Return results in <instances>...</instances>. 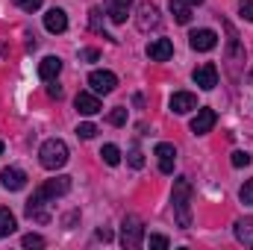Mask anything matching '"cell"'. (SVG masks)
<instances>
[{
    "instance_id": "cell-1",
    "label": "cell",
    "mask_w": 253,
    "mask_h": 250,
    "mask_svg": "<svg viewBox=\"0 0 253 250\" xmlns=\"http://www.w3.org/2000/svg\"><path fill=\"white\" fill-rule=\"evenodd\" d=\"M171 203H174V218L183 230L191 227V183L186 177L174 180V191H171Z\"/></svg>"
},
{
    "instance_id": "cell-2",
    "label": "cell",
    "mask_w": 253,
    "mask_h": 250,
    "mask_svg": "<svg viewBox=\"0 0 253 250\" xmlns=\"http://www.w3.org/2000/svg\"><path fill=\"white\" fill-rule=\"evenodd\" d=\"M39 162H42V168H47V171L62 168L65 162H68V144H65L62 138H47V141L42 144V150H39Z\"/></svg>"
},
{
    "instance_id": "cell-3",
    "label": "cell",
    "mask_w": 253,
    "mask_h": 250,
    "mask_svg": "<svg viewBox=\"0 0 253 250\" xmlns=\"http://www.w3.org/2000/svg\"><path fill=\"white\" fill-rule=\"evenodd\" d=\"M141 242H144V224H141V218L126 215L124 227H121V245L126 250H135V248H141Z\"/></svg>"
},
{
    "instance_id": "cell-4",
    "label": "cell",
    "mask_w": 253,
    "mask_h": 250,
    "mask_svg": "<svg viewBox=\"0 0 253 250\" xmlns=\"http://www.w3.org/2000/svg\"><path fill=\"white\" fill-rule=\"evenodd\" d=\"M162 24V15H159V9L147 0V3H141L138 6V12H135V27L141 30V33H150V30H156Z\"/></svg>"
},
{
    "instance_id": "cell-5",
    "label": "cell",
    "mask_w": 253,
    "mask_h": 250,
    "mask_svg": "<svg viewBox=\"0 0 253 250\" xmlns=\"http://www.w3.org/2000/svg\"><path fill=\"white\" fill-rule=\"evenodd\" d=\"M88 85H91L94 94H109V91H115L118 77H115L112 71H91V74H88Z\"/></svg>"
},
{
    "instance_id": "cell-6",
    "label": "cell",
    "mask_w": 253,
    "mask_h": 250,
    "mask_svg": "<svg viewBox=\"0 0 253 250\" xmlns=\"http://www.w3.org/2000/svg\"><path fill=\"white\" fill-rule=\"evenodd\" d=\"M191 80L203 88V91H212L215 85H218V68L212 62H203L200 68H194V74H191Z\"/></svg>"
},
{
    "instance_id": "cell-7",
    "label": "cell",
    "mask_w": 253,
    "mask_h": 250,
    "mask_svg": "<svg viewBox=\"0 0 253 250\" xmlns=\"http://www.w3.org/2000/svg\"><path fill=\"white\" fill-rule=\"evenodd\" d=\"M191 50H200V53H206V50H215L218 47V33L215 30H194L189 39Z\"/></svg>"
},
{
    "instance_id": "cell-8",
    "label": "cell",
    "mask_w": 253,
    "mask_h": 250,
    "mask_svg": "<svg viewBox=\"0 0 253 250\" xmlns=\"http://www.w3.org/2000/svg\"><path fill=\"white\" fill-rule=\"evenodd\" d=\"M147 56H150L153 62H168V59L174 56V42H171V39H153V42L147 44Z\"/></svg>"
},
{
    "instance_id": "cell-9",
    "label": "cell",
    "mask_w": 253,
    "mask_h": 250,
    "mask_svg": "<svg viewBox=\"0 0 253 250\" xmlns=\"http://www.w3.org/2000/svg\"><path fill=\"white\" fill-rule=\"evenodd\" d=\"M215 121H218V115H215V109H197V115L191 118V132L194 135H206L212 126H215Z\"/></svg>"
},
{
    "instance_id": "cell-10",
    "label": "cell",
    "mask_w": 253,
    "mask_h": 250,
    "mask_svg": "<svg viewBox=\"0 0 253 250\" xmlns=\"http://www.w3.org/2000/svg\"><path fill=\"white\" fill-rule=\"evenodd\" d=\"M68 188H71V177H56V180H47L36 194H42L44 200H56V197L68 194Z\"/></svg>"
},
{
    "instance_id": "cell-11",
    "label": "cell",
    "mask_w": 253,
    "mask_h": 250,
    "mask_svg": "<svg viewBox=\"0 0 253 250\" xmlns=\"http://www.w3.org/2000/svg\"><path fill=\"white\" fill-rule=\"evenodd\" d=\"M74 106H77L80 115H97V112L103 109L100 100H97V94H91V91H80V94L74 97Z\"/></svg>"
},
{
    "instance_id": "cell-12",
    "label": "cell",
    "mask_w": 253,
    "mask_h": 250,
    "mask_svg": "<svg viewBox=\"0 0 253 250\" xmlns=\"http://www.w3.org/2000/svg\"><path fill=\"white\" fill-rule=\"evenodd\" d=\"M156 156H159V171H162V174H174V162H177L174 144L159 141V144H156Z\"/></svg>"
},
{
    "instance_id": "cell-13",
    "label": "cell",
    "mask_w": 253,
    "mask_h": 250,
    "mask_svg": "<svg viewBox=\"0 0 253 250\" xmlns=\"http://www.w3.org/2000/svg\"><path fill=\"white\" fill-rule=\"evenodd\" d=\"M227 33H230V42H227V59H230V68H233V74H236V65L245 62V47L239 44V36H236V30H233V24H227Z\"/></svg>"
},
{
    "instance_id": "cell-14",
    "label": "cell",
    "mask_w": 253,
    "mask_h": 250,
    "mask_svg": "<svg viewBox=\"0 0 253 250\" xmlns=\"http://www.w3.org/2000/svg\"><path fill=\"white\" fill-rule=\"evenodd\" d=\"M0 180H3V188L6 191H21L27 186V174L21 168H3L0 171Z\"/></svg>"
},
{
    "instance_id": "cell-15",
    "label": "cell",
    "mask_w": 253,
    "mask_h": 250,
    "mask_svg": "<svg viewBox=\"0 0 253 250\" xmlns=\"http://www.w3.org/2000/svg\"><path fill=\"white\" fill-rule=\"evenodd\" d=\"M191 109H197V97H194L191 91H177V94L171 97V112H174V115H186Z\"/></svg>"
},
{
    "instance_id": "cell-16",
    "label": "cell",
    "mask_w": 253,
    "mask_h": 250,
    "mask_svg": "<svg viewBox=\"0 0 253 250\" xmlns=\"http://www.w3.org/2000/svg\"><path fill=\"white\" fill-rule=\"evenodd\" d=\"M59 71H62V59H59V56H44L42 65H39V77H42L44 83H53V80L59 77Z\"/></svg>"
},
{
    "instance_id": "cell-17",
    "label": "cell",
    "mask_w": 253,
    "mask_h": 250,
    "mask_svg": "<svg viewBox=\"0 0 253 250\" xmlns=\"http://www.w3.org/2000/svg\"><path fill=\"white\" fill-rule=\"evenodd\" d=\"M44 27H47V33H65V30H68V15H65V9H50V12L44 15Z\"/></svg>"
},
{
    "instance_id": "cell-18",
    "label": "cell",
    "mask_w": 253,
    "mask_h": 250,
    "mask_svg": "<svg viewBox=\"0 0 253 250\" xmlns=\"http://www.w3.org/2000/svg\"><path fill=\"white\" fill-rule=\"evenodd\" d=\"M129 6H132V0H112V6H109V18H112L115 24H124L126 15H129Z\"/></svg>"
},
{
    "instance_id": "cell-19",
    "label": "cell",
    "mask_w": 253,
    "mask_h": 250,
    "mask_svg": "<svg viewBox=\"0 0 253 250\" xmlns=\"http://www.w3.org/2000/svg\"><path fill=\"white\" fill-rule=\"evenodd\" d=\"M171 15L177 24H189L191 21V6L186 0H171Z\"/></svg>"
},
{
    "instance_id": "cell-20",
    "label": "cell",
    "mask_w": 253,
    "mask_h": 250,
    "mask_svg": "<svg viewBox=\"0 0 253 250\" xmlns=\"http://www.w3.org/2000/svg\"><path fill=\"white\" fill-rule=\"evenodd\" d=\"M236 239L242 242V245H253V218H245V221H239L236 224Z\"/></svg>"
},
{
    "instance_id": "cell-21",
    "label": "cell",
    "mask_w": 253,
    "mask_h": 250,
    "mask_svg": "<svg viewBox=\"0 0 253 250\" xmlns=\"http://www.w3.org/2000/svg\"><path fill=\"white\" fill-rule=\"evenodd\" d=\"M12 233H15V215L9 209H0V239H6Z\"/></svg>"
},
{
    "instance_id": "cell-22",
    "label": "cell",
    "mask_w": 253,
    "mask_h": 250,
    "mask_svg": "<svg viewBox=\"0 0 253 250\" xmlns=\"http://www.w3.org/2000/svg\"><path fill=\"white\" fill-rule=\"evenodd\" d=\"M100 156H103V162H106V165H118V162H121V150H118L115 144H103Z\"/></svg>"
},
{
    "instance_id": "cell-23",
    "label": "cell",
    "mask_w": 253,
    "mask_h": 250,
    "mask_svg": "<svg viewBox=\"0 0 253 250\" xmlns=\"http://www.w3.org/2000/svg\"><path fill=\"white\" fill-rule=\"evenodd\" d=\"M109 124L112 126H124L126 124V109L124 106H115V109L109 112Z\"/></svg>"
},
{
    "instance_id": "cell-24",
    "label": "cell",
    "mask_w": 253,
    "mask_h": 250,
    "mask_svg": "<svg viewBox=\"0 0 253 250\" xmlns=\"http://www.w3.org/2000/svg\"><path fill=\"white\" fill-rule=\"evenodd\" d=\"M88 24H91V30H94V33H103V24H100V9H91V12H88ZM103 39H109V36L103 33Z\"/></svg>"
},
{
    "instance_id": "cell-25",
    "label": "cell",
    "mask_w": 253,
    "mask_h": 250,
    "mask_svg": "<svg viewBox=\"0 0 253 250\" xmlns=\"http://www.w3.org/2000/svg\"><path fill=\"white\" fill-rule=\"evenodd\" d=\"M251 162H253L251 153H245V150H236V153H233V168H245V165H251Z\"/></svg>"
},
{
    "instance_id": "cell-26",
    "label": "cell",
    "mask_w": 253,
    "mask_h": 250,
    "mask_svg": "<svg viewBox=\"0 0 253 250\" xmlns=\"http://www.w3.org/2000/svg\"><path fill=\"white\" fill-rule=\"evenodd\" d=\"M239 200L242 203H253V180H245V186L239 188Z\"/></svg>"
},
{
    "instance_id": "cell-27",
    "label": "cell",
    "mask_w": 253,
    "mask_h": 250,
    "mask_svg": "<svg viewBox=\"0 0 253 250\" xmlns=\"http://www.w3.org/2000/svg\"><path fill=\"white\" fill-rule=\"evenodd\" d=\"M21 245H24V248H44V239H42V236H36V233H30V236H24V239H21Z\"/></svg>"
},
{
    "instance_id": "cell-28",
    "label": "cell",
    "mask_w": 253,
    "mask_h": 250,
    "mask_svg": "<svg viewBox=\"0 0 253 250\" xmlns=\"http://www.w3.org/2000/svg\"><path fill=\"white\" fill-rule=\"evenodd\" d=\"M129 165H132V168H144V153H141L138 147L129 150Z\"/></svg>"
},
{
    "instance_id": "cell-29",
    "label": "cell",
    "mask_w": 253,
    "mask_h": 250,
    "mask_svg": "<svg viewBox=\"0 0 253 250\" xmlns=\"http://www.w3.org/2000/svg\"><path fill=\"white\" fill-rule=\"evenodd\" d=\"M239 15H242L245 21H253V0H242V3H239Z\"/></svg>"
},
{
    "instance_id": "cell-30",
    "label": "cell",
    "mask_w": 253,
    "mask_h": 250,
    "mask_svg": "<svg viewBox=\"0 0 253 250\" xmlns=\"http://www.w3.org/2000/svg\"><path fill=\"white\" fill-rule=\"evenodd\" d=\"M94 132H97L94 124H80L77 126V135H80V138H94Z\"/></svg>"
},
{
    "instance_id": "cell-31",
    "label": "cell",
    "mask_w": 253,
    "mask_h": 250,
    "mask_svg": "<svg viewBox=\"0 0 253 250\" xmlns=\"http://www.w3.org/2000/svg\"><path fill=\"white\" fill-rule=\"evenodd\" d=\"M15 3H18L24 12H36V9H42V3H44V0H15Z\"/></svg>"
},
{
    "instance_id": "cell-32",
    "label": "cell",
    "mask_w": 253,
    "mask_h": 250,
    "mask_svg": "<svg viewBox=\"0 0 253 250\" xmlns=\"http://www.w3.org/2000/svg\"><path fill=\"white\" fill-rule=\"evenodd\" d=\"M147 245H150V248H156V250H165L171 242H168L165 236H150V242H147Z\"/></svg>"
},
{
    "instance_id": "cell-33",
    "label": "cell",
    "mask_w": 253,
    "mask_h": 250,
    "mask_svg": "<svg viewBox=\"0 0 253 250\" xmlns=\"http://www.w3.org/2000/svg\"><path fill=\"white\" fill-rule=\"evenodd\" d=\"M47 94H50V97H56V100H59V97H62V88H59V85H56V83H53V85H47Z\"/></svg>"
},
{
    "instance_id": "cell-34",
    "label": "cell",
    "mask_w": 253,
    "mask_h": 250,
    "mask_svg": "<svg viewBox=\"0 0 253 250\" xmlns=\"http://www.w3.org/2000/svg\"><path fill=\"white\" fill-rule=\"evenodd\" d=\"M97 239H100V242H109V239H112V233H109V230H97Z\"/></svg>"
},
{
    "instance_id": "cell-35",
    "label": "cell",
    "mask_w": 253,
    "mask_h": 250,
    "mask_svg": "<svg viewBox=\"0 0 253 250\" xmlns=\"http://www.w3.org/2000/svg\"><path fill=\"white\" fill-rule=\"evenodd\" d=\"M83 56H85V59H88V62H97V50H85V53H83Z\"/></svg>"
},
{
    "instance_id": "cell-36",
    "label": "cell",
    "mask_w": 253,
    "mask_h": 250,
    "mask_svg": "<svg viewBox=\"0 0 253 250\" xmlns=\"http://www.w3.org/2000/svg\"><path fill=\"white\" fill-rule=\"evenodd\" d=\"M186 3H189V6H194V3H203V0H186Z\"/></svg>"
},
{
    "instance_id": "cell-37",
    "label": "cell",
    "mask_w": 253,
    "mask_h": 250,
    "mask_svg": "<svg viewBox=\"0 0 253 250\" xmlns=\"http://www.w3.org/2000/svg\"><path fill=\"white\" fill-rule=\"evenodd\" d=\"M0 156H3V141H0Z\"/></svg>"
}]
</instances>
